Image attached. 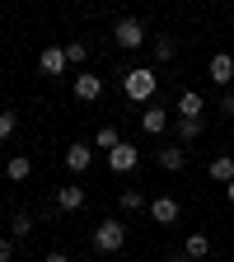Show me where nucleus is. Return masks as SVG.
I'll list each match as a JSON object with an SVG mask.
<instances>
[{
  "instance_id": "obj_1",
  "label": "nucleus",
  "mask_w": 234,
  "mask_h": 262,
  "mask_svg": "<svg viewBox=\"0 0 234 262\" xmlns=\"http://www.w3.org/2000/svg\"><path fill=\"white\" fill-rule=\"evenodd\" d=\"M159 89V75L150 71V66H131V71H122V94L131 98V103H150Z\"/></svg>"
},
{
  "instance_id": "obj_2",
  "label": "nucleus",
  "mask_w": 234,
  "mask_h": 262,
  "mask_svg": "<svg viewBox=\"0 0 234 262\" xmlns=\"http://www.w3.org/2000/svg\"><path fill=\"white\" fill-rule=\"evenodd\" d=\"M122 244H126V225L122 220H98L94 225V248L98 253H117Z\"/></svg>"
},
{
  "instance_id": "obj_3",
  "label": "nucleus",
  "mask_w": 234,
  "mask_h": 262,
  "mask_svg": "<svg viewBox=\"0 0 234 262\" xmlns=\"http://www.w3.org/2000/svg\"><path fill=\"white\" fill-rule=\"evenodd\" d=\"M113 38H117V47L136 52V47H145V24H141V19H117Z\"/></svg>"
},
{
  "instance_id": "obj_4",
  "label": "nucleus",
  "mask_w": 234,
  "mask_h": 262,
  "mask_svg": "<svg viewBox=\"0 0 234 262\" xmlns=\"http://www.w3.org/2000/svg\"><path fill=\"white\" fill-rule=\"evenodd\" d=\"M136 164H141V150L131 145V141H122V145H117V150L108 155V169H113V173H131Z\"/></svg>"
},
{
  "instance_id": "obj_5",
  "label": "nucleus",
  "mask_w": 234,
  "mask_h": 262,
  "mask_svg": "<svg viewBox=\"0 0 234 262\" xmlns=\"http://www.w3.org/2000/svg\"><path fill=\"white\" fill-rule=\"evenodd\" d=\"M206 75H211L220 89H229V84H234V56H229V52H216L211 66H206Z\"/></svg>"
},
{
  "instance_id": "obj_6",
  "label": "nucleus",
  "mask_w": 234,
  "mask_h": 262,
  "mask_svg": "<svg viewBox=\"0 0 234 262\" xmlns=\"http://www.w3.org/2000/svg\"><path fill=\"white\" fill-rule=\"evenodd\" d=\"M89 164H94V145H84V141L66 145V169H71V173H84Z\"/></svg>"
},
{
  "instance_id": "obj_7",
  "label": "nucleus",
  "mask_w": 234,
  "mask_h": 262,
  "mask_svg": "<svg viewBox=\"0 0 234 262\" xmlns=\"http://www.w3.org/2000/svg\"><path fill=\"white\" fill-rule=\"evenodd\" d=\"M178 215H183V206L174 202V196H155V202H150V220L155 225H174Z\"/></svg>"
},
{
  "instance_id": "obj_8",
  "label": "nucleus",
  "mask_w": 234,
  "mask_h": 262,
  "mask_svg": "<svg viewBox=\"0 0 234 262\" xmlns=\"http://www.w3.org/2000/svg\"><path fill=\"white\" fill-rule=\"evenodd\" d=\"M202 113H206V98L197 94V89H183V94H178V117H192V122H202Z\"/></svg>"
},
{
  "instance_id": "obj_9",
  "label": "nucleus",
  "mask_w": 234,
  "mask_h": 262,
  "mask_svg": "<svg viewBox=\"0 0 234 262\" xmlns=\"http://www.w3.org/2000/svg\"><path fill=\"white\" fill-rule=\"evenodd\" d=\"M66 66H71V61H66V47H47V52L38 56V71H42V75H61Z\"/></svg>"
},
{
  "instance_id": "obj_10",
  "label": "nucleus",
  "mask_w": 234,
  "mask_h": 262,
  "mask_svg": "<svg viewBox=\"0 0 234 262\" xmlns=\"http://www.w3.org/2000/svg\"><path fill=\"white\" fill-rule=\"evenodd\" d=\"M75 98H84V103L103 98V75H75Z\"/></svg>"
},
{
  "instance_id": "obj_11",
  "label": "nucleus",
  "mask_w": 234,
  "mask_h": 262,
  "mask_svg": "<svg viewBox=\"0 0 234 262\" xmlns=\"http://www.w3.org/2000/svg\"><path fill=\"white\" fill-rule=\"evenodd\" d=\"M155 159H159V169H164V173H178L183 164H187V150H183V145H164Z\"/></svg>"
},
{
  "instance_id": "obj_12",
  "label": "nucleus",
  "mask_w": 234,
  "mask_h": 262,
  "mask_svg": "<svg viewBox=\"0 0 234 262\" xmlns=\"http://www.w3.org/2000/svg\"><path fill=\"white\" fill-rule=\"evenodd\" d=\"M206 253H211V234H202V229H197V234H187V244H183V257L202 262Z\"/></svg>"
},
{
  "instance_id": "obj_13",
  "label": "nucleus",
  "mask_w": 234,
  "mask_h": 262,
  "mask_svg": "<svg viewBox=\"0 0 234 262\" xmlns=\"http://www.w3.org/2000/svg\"><path fill=\"white\" fill-rule=\"evenodd\" d=\"M206 173H211L216 183H225V187H229V183H234V159H229V155H216V159L206 164Z\"/></svg>"
},
{
  "instance_id": "obj_14",
  "label": "nucleus",
  "mask_w": 234,
  "mask_h": 262,
  "mask_svg": "<svg viewBox=\"0 0 234 262\" xmlns=\"http://www.w3.org/2000/svg\"><path fill=\"white\" fill-rule=\"evenodd\" d=\"M84 206V187H56V211H80Z\"/></svg>"
},
{
  "instance_id": "obj_15",
  "label": "nucleus",
  "mask_w": 234,
  "mask_h": 262,
  "mask_svg": "<svg viewBox=\"0 0 234 262\" xmlns=\"http://www.w3.org/2000/svg\"><path fill=\"white\" fill-rule=\"evenodd\" d=\"M141 126L150 131V136H164V126H169V113H164V108H145V113H141Z\"/></svg>"
},
{
  "instance_id": "obj_16",
  "label": "nucleus",
  "mask_w": 234,
  "mask_h": 262,
  "mask_svg": "<svg viewBox=\"0 0 234 262\" xmlns=\"http://www.w3.org/2000/svg\"><path fill=\"white\" fill-rule=\"evenodd\" d=\"M5 173H10V178H14V183H24V178H28V173H33V159H28V155H14V159H10V164H5Z\"/></svg>"
},
{
  "instance_id": "obj_17",
  "label": "nucleus",
  "mask_w": 234,
  "mask_h": 262,
  "mask_svg": "<svg viewBox=\"0 0 234 262\" xmlns=\"http://www.w3.org/2000/svg\"><path fill=\"white\" fill-rule=\"evenodd\" d=\"M94 145H98V150H108V155H113V150L122 145V136H117V131H113V126H98V131H94Z\"/></svg>"
},
{
  "instance_id": "obj_18",
  "label": "nucleus",
  "mask_w": 234,
  "mask_h": 262,
  "mask_svg": "<svg viewBox=\"0 0 234 262\" xmlns=\"http://www.w3.org/2000/svg\"><path fill=\"white\" fill-rule=\"evenodd\" d=\"M178 141H183V145L202 141V122H192V117H178Z\"/></svg>"
},
{
  "instance_id": "obj_19",
  "label": "nucleus",
  "mask_w": 234,
  "mask_h": 262,
  "mask_svg": "<svg viewBox=\"0 0 234 262\" xmlns=\"http://www.w3.org/2000/svg\"><path fill=\"white\" fill-rule=\"evenodd\" d=\"M174 52H178V42L164 33V38H155V61H174Z\"/></svg>"
},
{
  "instance_id": "obj_20",
  "label": "nucleus",
  "mask_w": 234,
  "mask_h": 262,
  "mask_svg": "<svg viewBox=\"0 0 234 262\" xmlns=\"http://www.w3.org/2000/svg\"><path fill=\"white\" fill-rule=\"evenodd\" d=\"M28 229H33V215H28V211H14V220H10V234H14V239H24Z\"/></svg>"
},
{
  "instance_id": "obj_21",
  "label": "nucleus",
  "mask_w": 234,
  "mask_h": 262,
  "mask_svg": "<svg viewBox=\"0 0 234 262\" xmlns=\"http://www.w3.org/2000/svg\"><path fill=\"white\" fill-rule=\"evenodd\" d=\"M122 211H131V215H136V211H150V202H145L141 192H122Z\"/></svg>"
},
{
  "instance_id": "obj_22",
  "label": "nucleus",
  "mask_w": 234,
  "mask_h": 262,
  "mask_svg": "<svg viewBox=\"0 0 234 262\" xmlns=\"http://www.w3.org/2000/svg\"><path fill=\"white\" fill-rule=\"evenodd\" d=\"M14 126H19V113L0 108V141H10V136H14Z\"/></svg>"
},
{
  "instance_id": "obj_23",
  "label": "nucleus",
  "mask_w": 234,
  "mask_h": 262,
  "mask_svg": "<svg viewBox=\"0 0 234 262\" xmlns=\"http://www.w3.org/2000/svg\"><path fill=\"white\" fill-rule=\"evenodd\" d=\"M84 56H89V47H84V42H66V61H71V66H80Z\"/></svg>"
},
{
  "instance_id": "obj_24",
  "label": "nucleus",
  "mask_w": 234,
  "mask_h": 262,
  "mask_svg": "<svg viewBox=\"0 0 234 262\" xmlns=\"http://www.w3.org/2000/svg\"><path fill=\"white\" fill-rule=\"evenodd\" d=\"M220 113H225V117H234V89H225V94H220Z\"/></svg>"
},
{
  "instance_id": "obj_25",
  "label": "nucleus",
  "mask_w": 234,
  "mask_h": 262,
  "mask_svg": "<svg viewBox=\"0 0 234 262\" xmlns=\"http://www.w3.org/2000/svg\"><path fill=\"white\" fill-rule=\"evenodd\" d=\"M10 257H14V244H10V239H0V262H10Z\"/></svg>"
},
{
  "instance_id": "obj_26",
  "label": "nucleus",
  "mask_w": 234,
  "mask_h": 262,
  "mask_svg": "<svg viewBox=\"0 0 234 262\" xmlns=\"http://www.w3.org/2000/svg\"><path fill=\"white\" fill-rule=\"evenodd\" d=\"M42 262H71V257H66V253H47Z\"/></svg>"
},
{
  "instance_id": "obj_27",
  "label": "nucleus",
  "mask_w": 234,
  "mask_h": 262,
  "mask_svg": "<svg viewBox=\"0 0 234 262\" xmlns=\"http://www.w3.org/2000/svg\"><path fill=\"white\" fill-rule=\"evenodd\" d=\"M225 196H229V202H234V183H229V187H225Z\"/></svg>"
},
{
  "instance_id": "obj_28",
  "label": "nucleus",
  "mask_w": 234,
  "mask_h": 262,
  "mask_svg": "<svg viewBox=\"0 0 234 262\" xmlns=\"http://www.w3.org/2000/svg\"><path fill=\"white\" fill-rule=\"evenodd\" d=\"M169 262H192V257H169Z\"/></svg>"
}]
</instances>
